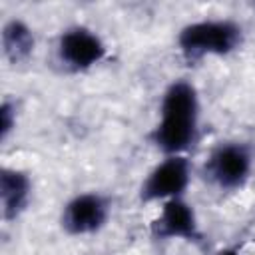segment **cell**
Masks as SVG:
<instances>
[{"label":"cell","mask_w":255,"mask_h":255,"mask_svg":"<svg viewBox=\"0 0 255 255\" xmlns=\"http://www.w3.org/2000/svg\"><path fill=\"white\" fill-rule=\"evenodd\" d=\"M193 165L187 155H161V159L145 173L137 197L143 203H163L185 197L191 183Z\"/></svg>","instance_id":"obj_5"},{"label":"cell","mask_w":255,"mask_h":255,"mask_svg":"<svg viewBox=\"0 0 255 255\" xmlns=\"http://www.w3.org/2000/svg\"><path fill=\"white\" fill-rule=\"evenodd\" d=\"M215 255H243V253L237 247H225V249H219Z\"/></svg>","instance_id":"obj_11"},{"label":"cell","mask_w":255,"mask_h":255,"mask_svg":"<svg viewBox=\"0 0 255 255\" xmlns=\"http://www.w3.org/2000/svg\"><path fill=\"white\" fill-rule=\"evenodd\" d=\"M201 100L187 78L171 80L159 100L157 122L147 133L149 143L161 155H187L199 139Z\"/></svg>","instance_id":"obj_1"},{"label":"cell","mask_w":255,"mask_h":255,"mask_svg":"<svg viewBox=\"0 0 255 255\" xmlns=\"http://www.w3.org/2000/svg\"><path fill=\"white\" fill-rule=\"evenodd\" d=\"M108 58V44L90 26L74 24L60 32L56 40V60L58 64L72 72L82 74L100 66Z\"/></svg>","instance_id":"obj_4"},{"label":"cell","mask_w":255,"mask_h":255,"mask_svg":"<svg viewBox=\"0 0 255 255\" xmlns=\"http://www.w3.org/2000/svg\"><path fill=\"white\" fill-rule=\"evenodd\" d=\"M112 217V201L100 191H80L72 195L60 213V225L70 237L100 233Z\"/></svg>","instance_id":"obj_6"},{"label":"cell","mask_w":255,"mask_h":255,"mask_svg":"<svg viewBox=\"0 0 255 255\" xmlns=\"http://www.w3.org/2000/svg\"><path fill=\"white\" fill-rule=\"evenodd\" d=\"M245 42L243 26L233 18H201L179 28L175 44L179 56L189 62L205 58H227L241 50Z\"/></svg>","instance_id":"obj_2"},{"label":"cell","mask_w":255,"mask_h":255,"mask_svg":"<svg viewBox=\"0 0 255 255\" xmlns=\"http://www.w3.org/2000/svg\"><path fill=\"white\" fill-rule=\"evenodd\" d=\"M18 126V108L14 100H4L0 104V141H6Z\"/></svg>","instance_id":"obj_10"},{"label":"cell","mask_w":255,"mask_h":255,"mask_svg":"<svg viewBox=\"0 0 255 255\" xmlns=\"http://www.w3.org/2000/svg\"><path fill=\"white\" fill-rule=\"evenodd\" d=\"M255 165L253 147L247 141L229 139L219 141L205 157L203 163V177L215 189L233 193L247 185Z\"/></svg>","instance_id":"obj_3"},{"label":"cell","mask_w":255,"mask_h":255,"mask_svg":"<svg viewBox=\"0 0 255 255\" xmlns=\"http://www.w3.org/2000/svg\"><path fill=\"white\" fill-rule=\"evenodd\" d=\"M32 179L20 167L0 169V207L4 221H18L32 201Z\"/></svg>","instance_id":"obj_8"},{"label":"cell","mask_w":255,"mask_h":255,"mask_svg":"<svg viewBox=\"0 0 255 255\" xmlns=\"http://www.w3.org/2000/svg\"><path fill=\"white\" fill-rule=\"evenodd\" d=\"M149 235L155 241H201V227L195 207L185 197L159 203L157 215L149 223Z\"/></svg>","instance_id":"obj_7"},{"label":"cell","mask_w":255,"mask_h":255,"mask_svg":"<svg viewBox=\"0 0 255 255\" xmlns=\"http://www.w3.org/2000/svg\"><path fill=\"white\" fill-rule=\"evenodd\" d=\"M0 46H2V56L8 64H12V66L26 64L34 56L36 34L26 20L14 16L2 24Z\"/></svg>","instance_id":"obj_9"}]
</instances>
